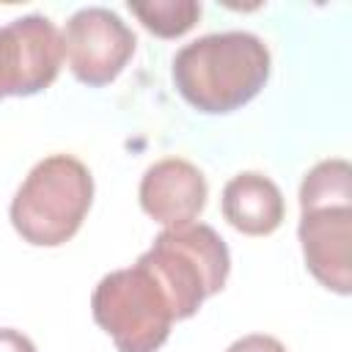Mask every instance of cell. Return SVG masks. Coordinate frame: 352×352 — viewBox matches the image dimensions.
Masks as SVG:
<instances>
[{"mask_svg": "<svg viewBox=\"0 0 352 352\" xmlns=\"http://www.w3.org/2000/svg\"><path fill=\"white\" fill-rule=\"evenodd\" d=\"M272 72L270 47L248 30L209 33L173 55L179 96L206 116H226L261 94Z\"/></svg>", "mask_w": 352, "mask_h": 352, "instance_id": "cell-1", "label": "cell"}, {"mask_svg": "<svg viewBox=\"0 0 352 352\" xmlns=\"http://www.w3.org/2000/svg\"><path fill=\"white\" fill-rule=\"evenodd\" d=\"M91 204L94 176L88 165L72 154H50L16 187L8 217L28 245L58 248L80 231Z\"/></svg>", "mask_w": 352, "mask_h": 352, "instance_id": "cell-2", "label": "cell"}, {"mask_svg": "<svg viewBox=\"0 0 352 352\" xmlns=\"http://www.w3.org/2000/svg\"><path fill=\"white\" fill-rule=\"evenodd\" d=\"M138 261L160 280L176 322L195 316L198 308L226 286L231 272L228 245L206 223L162 228Z\"/></svg>", "mask_w": 352, "mask_h": 352, "instance_id": "cell-3", "label": "cell"}, {"mask_svg": "<svg viewBox=\"0 0 352 352\" xmlns=\"http://www.w3.org/2000/svg\"><path fill=\"white\" fill-rule=\"evenodd\" d=\"M91 314L118 352H157L176 322L168 294L140 261L113 270L96 283Z\"/></svg>", "mask_w": 352, "mask_h": 352, "instance_id": "cell-4", "label": "cell"}, {"mask_svg": "<svg viewBox=\"0 0 352 352\" xmlns=\"http://www.w3.org/2000/svg\"><path fill=\"white\" fill-rule=\"evenodd\" d=\"M60 38L69 72L88 88L110 85L124 72L138 47L132 28L116 11L102 6L74 11Z\"/></svg>", "mask_w": 352, "mask_h": 352, "instance_id": "cell-5", "label": "cell"}, {"mask_svg": "<svg viewBox=\"0 0 352 352\" xmlns=\"http://www.w3.org/2000/svg\"><path fill=\"white\" fill-rule=\"evenodd\" d=\"M60 66L63 38L47 16L28 14L0 28V99L41 94Z\"/></svg>", "mask_w": 352, "mask_h": 352, "instance_id": "cell-6", "label": "cell"}, {"mask_svg": "<svg viewBox=\"0 0 352 352\" xmlns=\"http://www.w3.org/2000/svg\"><path fill=\"white\" fill-rule=\"evenodd\" d=\"M300 248L308 272L330 292H352V206L300 212Z\"/></svg>", "mask_w": 352, "mask_h": 352, "instance_id": "cell-7", "label": "cell"}, {"mask_svg": "<svg viewBox=\"0 0 352 352\" xmlns=\"http://www.w3.org/2000/svg\"><path fill=\"white\" fill-rule=\"evenodd\" d=\"M206 176L182 157H165L148 165L138 187L140 209L165 228L195 223L206 206Z\"/></svg>", "mask_w": 352, "mask_h": 352, "instance_id": "cell-8", "label": "cell"}, {"mask_svg": "<svg viewBox=\"0 0 352 352\" xmlns=\"http://www.w3.org/2000/svg\"><path fill=\"white\" fill-rule=\"evenodd\" d=\"M220 209L228 226L245 236H270L286 217L280 187L258 170H242L228 179L223 187Z\"/></svg>", "mask_w": 352, "mask_h": 352, "instance_id": "cell-9", "label": "cell"}, {"mask_svg": "<svg viewBox=\"0 0 352 352\" xmlns=\"http://www.w3.org/2000/svg\"><path fill=\"white\" fill-rule=\"evenodd\" d=\"M352 206V165L341 157L316 162L300 182V212Z\"/></svg>", "mask_w": 352, "mask_h": 352, "instance_id": "cell-10", "label": "cell"}, {"mask_svg": "<svg viewBox=\"0 0 352 352\" xmlns=\"http://www.w3.org/2000/svg\"><path fill=\"white\" fill-rule=\"evenodd\" d=\"M129 11L148 33L160 38H179L190 33L201 19V3L195 0H146V3L129 0Z\"/></svg>", "mask_w": 352, "mask_h": 352, "instance_id": "cell-11", "label": "cell"}, {"mask_svg": "<svg viewBox=\"0 0 352 352\" xmlns=\"http://www.w3.org/2000/svg\"><path fill=\"white\" fill-rule=\"evenodd\" d=\"M226 352H286V346H283L275 336H267V333H250V336L236 338Z\"/></svg>", "mask_w": 352, "mask_h": 352, "instance_id": "cell-12", "label": "cell"}, {"mask_svg": "<svg viewBox=\"0 0 352 352\" xmlns=\"http://www.w3.org/2000/svg\"><path fill=\"white\" fill-rule=\"evenodd\" d=\"M0 352H36V344L14 327H0Z\"/></svg>", "mask_w": 352, "mask_h": 352, "instance_id": "cell-13", "label": "cell"}]
</instances>
